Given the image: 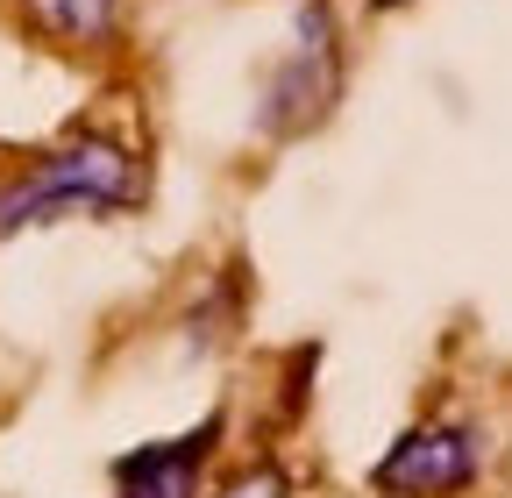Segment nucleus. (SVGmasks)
Wrapping results in <instances>:
<instances>
[{
  "label": "nucleus",
  "instance_id": "39448f33",
  "mask_svg": "<svg viewBox=\"0 0 512 498\" xmlns=\"http://www.w3.org/2000/svg\"><path fill=\"white\" fill-rule=\"evenodd\" d=\"M22 8H29L50 36H64V43H100V36L114 29V8H121V0H22Z\"/></svg>",
  "mask_w": 512,
  "mask_h": 498
},
{
  "label": "nucleus",
  "instance_id": "f03ea898",
  "mask_svg": "<svg viewBox=\"0 0 512 498\" xmlns=\"http://www.w3.org/2000/svg\"><path fill=\"white\" fill-rule=\"evenodd\" d=\"M484 470V442L470 420H427L413 434H399L392 449H384V463L370 470V484L384 498H456L470 491Z\"/></svg>",
  "mask_w": 512,
  "mask_h": 498
},
{
  "label": "nucleus",
  "instance_id": "423d86ee",
  "mask_svg": "<svg viewBox=\"0 0 512 498\" xmlns=\"http://www.w3.org/2000/svg\"><path fill=\"white\" fill-rule=\"evenodd\" d=\"M221 498H285V470H256V477H235Z\"/></svg>",
  "mask_w": 512,
  "mask_h": 498
},
{
  "label": "nucleus",
  "instance_id": "0eeeda50",
  "mask_svg": "<svg viewBox=\"0 0 512 498\" xmlns=\"http://www.w3.org/2000/svg\"><path fill=\"white\" fill-rule=\"evenodd\" d=\"M377 8H399V0H377Z\"/></svg>",
  "mask_w": 512,
  "mask_h": 498
},
{
  "label": "nucleus",
  "instance_id": "f257e3e1",
  "mask_svg": "<svg viewBox=\"0 0 512 498\" xmlns=\"http://www.w3.org/2000/svg\"><path fill=\"white\" fill-rule=\"evenodd\" d=\"M136 193H143L136 157L107 136H79L72 150H50L22 178L0 185V235L43 228L57 214H114V207H136Z\"/></svg>",
  "mask_w": 512,
  "mask_h": 498
},
{
  "label": "nucleus",
  "instance_id": "7ed1b4c3",
  "mask_svg": "<svg viewBox=\"0 0 512 498\" xmlns=\"http://www.w3.org/2000/svg\"><path fill=\"white\" fill-rule=\"evenodd\" d=\"M335 86H342V50H335V22H328V8H313L299 15V43H292V57L271 72V86H264V129L271 136H292V129H306V121H320L328 114V100H335Z\"/></svg>",
  "mask_w": 512,
  "mask_h": 498
},
{
  "label": "nucleus",
  "instance_id": "20e7f679",
  "mask_svg": "<svg viewBox=\"0 0 512 498\" xmlns=\"http://www.w3.org/2000/svg\"><path fill=\"white\" fill-rule=\"evenodd\" d=\"M221 442V413L200 420L192 434H178V442H150L136 456L114 463V491L121 498H200V477H207V456Z\"/></svg>",
  "mask_w": 512,
  "mask_h": 498
}]
</instances>
